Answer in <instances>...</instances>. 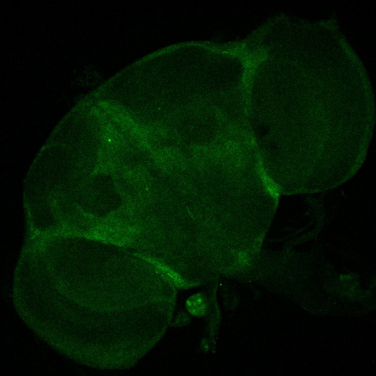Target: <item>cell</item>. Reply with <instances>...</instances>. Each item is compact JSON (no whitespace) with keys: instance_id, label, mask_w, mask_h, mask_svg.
Here are the masks:
<instances>
[{"instance_id":"6da1fadb","label":"cell","mask_w":376,"mask_h":376,"mask_svg":"<svg viewBox=\"0 0 376 376\" xmlns=\"http://www.w3.org/2000/svg\"><path fill=\"white\" fill-rule=\"evenodd\" d=\"M186 306L191 314L196 316H203L207 308L206 299L202 294H195L187 299Z\"/></svg>"}]
</instances>
